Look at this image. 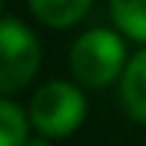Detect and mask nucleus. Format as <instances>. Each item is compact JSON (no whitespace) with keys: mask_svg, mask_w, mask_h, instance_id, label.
<instances>
[{"mask_svg":"<svg viewBox=\"0 0 146 146\" xmlns=\"http://www.w3.org/2000/svg\"><path fill=\"white\" fill-rule=\"evenodd\" d=\"M0 51H3V66H0V92L15 96L36 78L42 66V45L36 33L15 15H6L0 24Z\"/></svg>","mask_w":146,"mask_h":146,"instance_id":"7ed1b4c3","label":"nucleus"},{"mask_svg":"<svg viewBox=\"0 0 146 146\" xmlns=\"http://www.w3.org/2000/svg\"><path fill=\"white\" fill-rule=\"evenodd\" d=\"M119 102L134 122L146 125V45L125 63V72L119 78Z\"/></svg>","mask_w":146,"mask_h":146,"instance_id":"20e7f679","label":"nucleus"},{"mask_svg":"<svg viewBox=\"0 0 146 146\" xmlns=\"http://www.w3.org/2000/svg\"><path fill=\"white\" fill-rule=\"evenodd\" d=\"M30 12L51 30H69L87 18L92 0H27Z\"/></svg>","mask_w":146,"mask_h":146,"instance_id":"39448f33","label":"nucleus"},{"mask_svg":"<svg viewBox=\"0 0 146 146\" xmlns=\"http://www.w3.org/2000/svg\"><path fill=\"white\" fill-rule=\"evenodd\" d=\"M24 146H51V137H45V134H39V137H33V140H27Z\"/></svg>","mask_w":146,"mask_h":146,"instance_id":"6e6552de","label":"nucleus"},{"mask_svg":"<svg viewBox=\"0 0 146 146\" xmlns=\"http://www.w3.org/2000/svg\"><path fill=\"white\" fill-rule=\"evenodd\" d=\"M27 113H30L36 134H45L51 140H63V137H72L84 125L87 98L81 92V84L48 81L33 92Z\"/></svg>","mask_w":146,"mask_h":146,"instance_id":"f03ea898","label":"nucleus"},{"mask_svg":"<svg viewBox=\"0 0 146 146\" xmlns=\"http://www.w3.org/2000/svg\"><path fill=\"white\" fill-rule=\"evenodd\" d=\"M128 51L125 39L116 27H92L75 39L69 51V69L81 87L87 90H108L125 72Z\"/></svg>","mask_w":146,"mask_h":146,"instance_id":"f257e3e1","label":"nucleus"},{"mask_svg":"<svg viewBox=\"0 0 146 146\" xmlns=\"http://www.w3.org/2000/svg\"><path fill=\"white\" fill-rule=\"evenodd\" d=\"M113 27L131 42L146 45V0H108Z\"/></svg>","mask_w":146,"mask_h":146,"instance_id":"423d86ee","label":"nucleus"},{"mask_svg":"<svg viewBox=\"0 0 146 146\" xmlns=\"http://www.w3.org/2000/svg\"><path fill=\"white\" fill-rule=\"evenodd\" d=\"M30 113L15 102L12 96H3L0 102V134H3V146H24L30 140Z\"/></svg>","mask_w":146,"mask_h":146,"instance_id":"0eeeda50","label":"nucleus"}]
</instances>
